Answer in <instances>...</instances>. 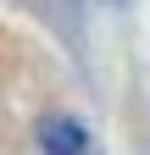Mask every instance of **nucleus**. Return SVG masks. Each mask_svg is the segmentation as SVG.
Masks as SVG:
<instances>
[{
	"label": "nucleus",
	"instance_id": "1",
	"mask_svg": "<svg viewBox=\"0 0 150 155\" xmlns=\"http://www.w3.org/2000/svg\"><path fill=\"white\" fill-rule=\"evenodd\" d=\"M39 150L45 155H100L95 139H89V127L78 116H67V111H50L39 122Z\"/></svg>",
	"mask_w": 150,
	"mask_h": 155
}]
</instances>
